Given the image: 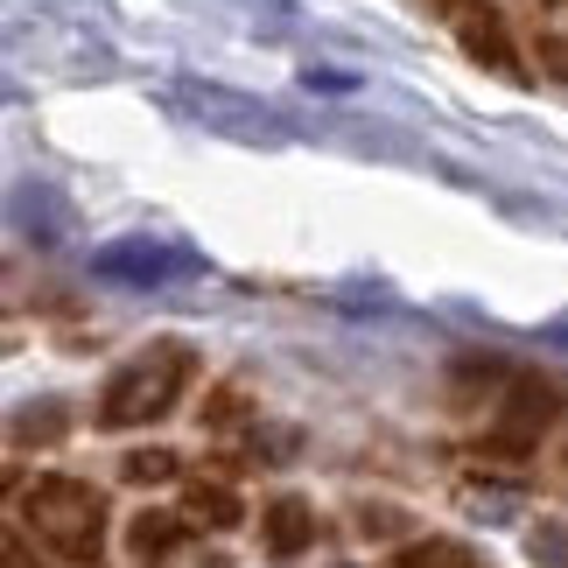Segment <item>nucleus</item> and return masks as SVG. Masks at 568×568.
I'll return each mask as SVG.
<instances>
[{"mask_svg": "<svg viewBox=\"0 0 568 568\" xmlns=\"http://www.w3.org/2000/svg\"><path fill=\"white\" fill-rule=\"evenodd\" d=\"M190 379H196V352L176 344V337H155L148 352L113 365V379H105V393H99V428H148V422H162V414H176Z\"/></svg>", "mask_w": 568, "mask_h": 568, "instance_id": "f257e3e1", "label": "nucleus"}, {"mask_svg": "<svg viewBox=\"0 0 568 568\" xmlns=\"http://www.w3.org/2000/svg\"><path fill=\"white\" fill-rule=\"evenodd\" d=\"M21 527L71 568H92L105 555V498L78 477H36L21 491Z\"/></svg>", "mask_w": 568, "mask_h": 568, "instance_id": "f03ea898", "label": "nucleus"}, {"mask_svg": "<svg viewBox=\"0 0 568 568\" xmlns=\"http://www.w3.org/2000/svg\"><path fill=\"white\" fill-rule=\"evenodd\" d=\"M555 414H561V386L540 379V373H519L477 443H485V456H498V464H527V456L540 449V435L555 428Z\"/></svg>", "mask_w": 568, "mask_h": 568, "instance_id": "7ed1b4c3", "label": "nucleus"}, {"mask_svg": "<svg viewBox=\"0 0 568 568\" xmlns=\"http://www.w3.org/2000/svg\"><path fill=\"white\" fill-rule=\"evenodd\" d=\"M449 21H456V42H464V57L470 63H491L498 78H519L527 63H519L513 50V29H506V14L491 8V0H443Z\"/></svg>", "mask_w": 568, "mask_h": 568, "instance_id": "20e7f679", "label": "nucleus"}, {"mask_svg": "<svg viewBox=\"0 0 568 568\" xmlns=\"http://www.w3.org/2000/svg\"><path fill=\"white\" fill-rule=\"evenodd\" d=\"M260 548H267L274 561H295L316 548V506L302 491H281L267 513H260Z\"/></svg>", "mask_w": 568, "mask_h": 568, "instance_id": "39448f33", "label": "nucleus"}, {"mask_svg": "<svg viewBox=\"0 0 568 568\" xmlns=\"http://www.w3.org/2000/svg\"><path fill=\"white\" fill-rule=\"evenodd\" d=\"M126 548H134L141 568H169L190 548V519L183 513H134L126 519Z\"/></svg>", "mask_w": 568, "mask_h": 568, "instance_id": "423d86ee", "label": "nucleus"}, {"mask_svg": "<svg viewBox=\"0 0 568 568\" xmlns=\"http://www.w3.org/2000/svg\"><path fill=\"white\" fill-rule=\"evenodd\" d=\"M183 519H190V527L225 534V527H239V519H246V506H239L232 485H211V477H196V485L183 491Z\"/></svg>", "mask_w": 568, "mask_h": 568, "instance_id": "0eeeda50", "label": "nucleus"}, {"mask_svg": "<svg viewBox=\"0 0 568 568\" xmlns=\"http://www.w3.org/2000/svg\"><path fill=\"white\" fill-rule=\"evenodd\" d=\"M393 568H485V555L464 548V540H449V534H428V540H407V548L393 555Z\"/></svg>", "mask_w": 568, "mask_h": 568, "instance_id": "6e6552de", "label": "nucleus"}, {"mask_svg": "<svg viewBox=\"0 0 568 568\" xmlns=\"http://www.w3.org/2000/svg\"><path fill=\"white\" fill-rule=\"evenodd\" d=\"M120 477H126V485H169V477H176V456H169V449H126Z\"/></svg>", "mask_w": 568, "mask_h": 568, "instance_id": "1a4fd4ad", "label": "nucleus"}, {"mask_svg": "<svg viewBox=\"0 0 568 568\" xmlns=\"http://www.w3.org/2000/svg\"><path fill=\"white\" fill-rule=\"evenodd\" d=\"M534 63H540V71H548L555 84H568V36L540 29V36H534Z\"/></svg>", "mask_w": 568, "mask_h": 568, "instance_id": "9d476101", "label": "nucleus"}, {"mask_svg": "<svg viewBox=\"0 0 568 568\" xmlns=\"http://www.w3.org/2000/svg\"><path fill=\"white\" fill-rule=\"evenodd\" d=\"M8 568H29V548H21V534H8Z\"/></svg>", "mask_w": 568, "mask_h": 568, "instance_id": "9b49d317", "label": "nucleus"}, {"mask_svg": "<svg viewBox=\"0 0 568 568\" xmlns=\"http://www.w3.org/2000/svg\"><path fill=\"white\" fill-rule=\"evenodd\" d=\"M555 470H561V485H568V422H561V456H555Z\"/></svg>", "mask_w": 568, "mask_h": 568, "instance_id": "f8f14e48", "label": "nucleus"}]
</instances>
